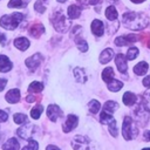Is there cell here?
<instances>
[{"label": "cell", "instance_id": "24", "mask_svg": "<svg viewBox=\"0 0 150 150\" xmlns=\"http://www.w3.org/2000/svg\"><path fill=\"white\" fill-rule=\"evenodd\" d=\"M117 15H118V13H117V11H116V8L114 6L107 7V9H105V16H107V19H109L110 21H114V20L117 19Z\"/></svg>", "mask_w": 150, "mask_h": 150}, {"label": "cell", "instance_id": "17", "mask_svg": "<svg viewBox=\"0 0 150 150\" xmlns=\"http://www.w3.org/2000/svg\"><path fill=\"white\" fill-rule=\"evenodd\" d=\"M74 75H75L76 81H77V82H80V83H86V82H87V80H88V76L86 75V73H84V69H83V68H80V67L75 68V69H74Z\"/></svg>", "mask_w": 150, "mask_h": 150}, {"label": "cell", "instance_id": "38", "mask_svg": "<svg viewBox=\"0 0 150 150\" xmlns=\"http://www.w3.org/2000/svg\"><path fill=\"white\" fill-rule=\"evenodd\" d=\"M7 118H8L7 112H5L4 110H0V123H1V122H6Z\"/></svg>", "mask_w": 150, "mask_h": 150}, {"label": "cell", "instance_id": "19", "mask_svg": "<svg viewBox=\"0 0 150 150\" xmlns=\"http://www.w3.org/2000/svg\"><path fill=\"white\" fill-rule=\"evenodd\" d=\"M19 148H20L19 142L15 138H9L6 143L2 144V149L4 150H19Z\"/></svg>", "mask_w": 150, "mask_h": 150}, {"label": "cell", "instance_id": "31", "mask_svg": "<svg viewBox=\"0 0 150 150\" xmlns=\"http://www.w3.org/2000/svg\"><path fill=\"white\" fill-rule=\"evenodd\" d=\"M143 107L145 110L150 111V89L146 90L143 95Z\"/></svg>", "mask_w": 150, "mask_h": 150}, {"label": "cell", "instance_id": "45", "mask_svg": "<svg viewBox=\"0 0 150 150\" xmlns=\"http://www.w3.org/2000/svg\"><path fill=\"white\" fill-rule=\"evenodd\" d=\"M132 2H135V4H141V2H143L144 0H131Z\"/></svg>", "mask_w": 150, "mask_h": 150}, {"label": "cell", "instance_id": "47", "mask_svg": "<svg viewBox=\"0 0 150 150\" xmlns=\"http://www.w3.org/2000/svg\"><path fill=\"white\" fill-rule=\"evenodd\" d=\"M77 1H81V2H83V1H87V2H89V0H77Z\"/></svg>", "mask_w": 150, "mask_h": 150}, {"label": "cell", "instance_id": "23", "mask_svg": "<svg viewBox=\"0 0 150 150\" xmlns=\"http://www.w3.org/2000/svg\"><path fill=\"white\" fill-rule=\"evenodd\" d=\"M43 89V84L41 82H38V81H34L29 84L28 87V91L29 93H34V94H38V93H41Z\"/></svg>", "mask_w": 150, "mask_h": 150}, {"label": "cell", "instance_id": "4", "mask_svg": "<svg viewBox=\"0 0 150 150\" xmlns=\"http://www.w3.org/2000/svg\"><path fill=\"white\" fill-rule=\"evenodd\" d=\"M122 131H123V137L127 141L132 139L134 137H136L138 135V130L136 128V125L134 124V121L131 120V117L125 116L124 121H123V125H122Z\"/></svg>", "mask_w": 150, "mask_h": 150}, {"label": "cell", "instance_id": "33", "mask_svg": "<svg viewBox=\"0 0 150 150\" xmlns=\"http://www.w3.org/2000/svg\"><path fill=\"white\" fill-rule=\"evenodd\" d=\"M38 149H39L38 142L34 141V139H32V138L28 139V145H26V146L22 148V150H38Z\"/></svg>", "mask_w": 150, "mask_h": 150}, {"label": "cell", "instance_id": "46", "mask_svg": "<svg viewBox=\"0 0 150 150\" xmlns=\"http://www.w3.org/2000/svg\"><path fill=\"white\" fill-rule=\"evenodd\" d=\"M57 1H59V2H66L67 0H57Z\"/></svg>", "mask_w": 150, "mask_h": 150}, {"label": "cell", "instance_id": "26", "mask_svg": "<svg viewBox=\"0 0 150 150\" xmlns=\"http://www.w3.org/2000/svg\"><path fill=\"white\" fill-rule=\"evenodd\" d=\"M117 108H118V104H117L116 102H114V101H108V102H105L104 105H103V110H104L105 112L111 114V115H112V112H114Z\"/></svg>", "mask_w": 150, "mask_h": 150}, {"label": "cell", "instance_id": "18", "mask_svg": "<svg viewBox=\"0 0 150 150\" xmlns=\"http://www.w3.org/2000/svg\"><path fill=\"white\" fill-rule=\"evenodd\" d=\"M148 63L145 62V61H141V62H138L135 67H134V73L136 74V75H144L145 73H146V70H148Z\"/></svg>", "mask_w": 150, "mask_h": 150}, {"label": "cell", "instance_id": "21", "mask_svg": "<svg viewBox=\"0 0 150 150\" xmlns=\"http://www.w3.org/2000/svg\"><path fill=\"white\" fill-rule=\"evenodd\" d=\"M122 100H123L125 105H132L136 102V95L132 94L131 91H125L123 97H122Z\"/></svg>", "mask_w": 150, "mask_h": 150}, {"label": "cell", "instance_id": "2", "mask_svg": "<svg viewBox=\"0 0 150 150\" xmlns=\"http://www.w3.org/2000/svg\"><path fill=\"white\" fill-rule=\"evenodd\" d=\"M23 20V15L21 13H12L9 15H4L1 19H0V26L6 28V29H15L18 28L19 23Z\"/></svg>", "mask_w": 150, "mask_h": 150}, {"label": "cell", "instance_id": "22", "mask_svg": "<svg viewBox=\"0 0 150 150\" xmlns=\"http://www.w3.org/2000/svg\"><path fill=\"white\" fill-rule=\"evenodd\" d=\"M81 14V11H80V7H77L76 5H70L68 7V16L69 19H77Z\"/></svg>", "mask_w": 150, "mask_h": 150}, {"label": "cell", "instance_id": "39", "mask_svg": "<svg viewBox=\"0 0 150 150\" xmlns=\"http://www.w3.org/2000/svg\"><path fill=\"white\" fill-rule=\"evenodd\" d=\"M26 101H27V102H29V103H33V102H35V101H36V97H35L33 94H30V95H28V96H27Z\"/></svg>", "mask_w": 150, "mask_h": 150}, {"label": "cell", "instance_id": "7", "mask_svg": "<svg viewBox=\"0 0 150 150\" xmlns=\"http://www.w3.org/2000/svg\"><path fill=\"white\" fill-rule=\"evenodd\" d=\"M47 116L52 122H56L60 116H62V111L59 105L56 104H49L47 108Z\"/></svg>", "mask_w": 150, "mask_h": 150}, {"label": "cell", "instance_id": "29", "mask_svg": "<svg viewBox=\"0 0 150 150\" xmlns=\"http://www.w3.org/2000/svg\"><path fill=\"white\" fill-rule=\"evenodd\" d=\"M75 42H76V45H77V48H79L81 52H87V50H88V43H87V41L83 40L82 38L77 36V38L75 39Z\"/></svg>", "mask_w": 150, "mask_h": 150}, {"label": "cell", "instance_id": "12", "mask_svg": "<svg viewBox=\"0 0 150 150\" xmlns=\"http://www.w3.org/2000/svg\"><path fill=\"white\" fill-rule=\"evenodd\" d=\"M19 100H20V90L19 89H11V90L7 91V94H6V101L8 103L14 104V103L19 102Z\"/></svg>", "mask_w": 150, "mask_h": 150}, {"label": "cell", "instance_id": "35", "mask_svg": "<svg viewBox=\"0 0 150 150\" xmlns=\"http://www.w3.org/2000/svg\"><path fill=\"white\" fill-rule=\"evenodd\" d=\"M115 43H116L118 47H123V46L128 45L129 42L127 41L125 36H118V38H116V39H115Z\"/></svg>", "mask_w": 150, "mask_h": 150}, {"label": "cell", "instance_id": "11", "mask_svg": "<svg viewBox=\"0 0 150 150\" xmlns=\"http://www.w3.org/2000/svg\"><path fill=\"white\" fill-rule=\"evenodd\" d=\"M91 32L94 35L96 36H101L103 35V32H104V26H103V22L101 20H94L91 22Z\"/></svg>", "mask_w": 150, "mask_h": 150}, {"label": "cell", "instance_id": "8", "mask_svg": "<svg viewBox=\"0 0 150 150\" xmlns=\"http://www.w3.org/2000/svg\"><path fill=\"white\" fill-rule=\"evenodd\" d=\"M77 123H79V118H77V116H75V115H69V116L67 117L66 122L63 123L62 129H63L64 132H69L70 130H73V129L77 125Z\"/></svg>", "mask_w": 150, "mask_h": 150}, {"label": "cell", "instance_id": "43", "mask_svg": "<svg viewBox=\"0 0 150 150\" xmlns=\"http://www.w3.org/2000/svg\"><path fill=\"white\" fill-rule=\"evenodd\" d=\"M143 137H144V139L145 141H150V130H146V131H144V134H143Z\"/></svg>", "mask_w": 150, "mask_h": 150}, {"label": "cell", "instance_id": "20", "mask_svg": "<svg viewBox=\"0 0 150 150\" xmlns=\"http://www.w3.org/2000/svg\"><path fill=\"white\" fill-rule=\"evenodd\" d=\"M112 77H114V70H112V68H111V67L104 68L103 71H102V80H103L105 83H109L111 80H114Z\"/></svg>", "mask_w": 150, "mask_h": 150}, {"label": "cell", "instance_id": "41", "mask_svg": "<svg viewBox=\"0 0 150 150\" xmlns=\"http://www.w3.org/2000/svg\"><path fill=\"white\" fill-rule=\"evenodd\" d=\"M143 84H144V87H150V75H148L143 80Z\"/></svg>", "mask_w": 150, "mask_h": 150}, {"label": "cell", "instance_id": "16", "mask_svg": "<svg viewBox=\"0 0 150 150\" xmlns=\"http://www.w3.org/2000/svg\"><path fill=\"white\" fill-rule=\"evenodd\" d=\"M13 43L20 50H26L29 47V40L26 39V38H16Z\"/></svg>", "mask_w": 150, "mask_h": 150}, {"label": "cell", "instance_id": "32", "mask_svg": "<svg viewBox=\"0 0 150 150\" xmlns=\"http://www.w3.org/2000/svg\"><path fill=\"white\" fill-rule=\"evenodd\" d=\"M13 120H14V122H15L16 124H22V123H26V122H27V116H26L25 114L18 112V114H15V115L13 116Z\"/></svg>", "mask_w": 150, "mask_h": 150}, {"label": "cell", "instance_id": "6", "mask_svg": "<svg viewBox=\"0 0 150 150\" xmlns=\"http://www.w3.org/2000/svg\"><path fill=\"white\" fill-rule=\"evenodd\" d=\"M41 61H42V55H41L40 53H36V54H34V55L27 57L26 61H25V63H26V66H27L30 70H35V69L40 66Z\"/></svg>", "mask_w": 150, "mask_h": 150}, {"label": "cell", "instance_id": "48", "mask_svg": "<svg viewBox=\"0 0 150 150\" xmlns=\"http://www.w3.org/2000/svg\"><path fill=\"white\" fill-rule=\"evenodd\" d=\"M142 150H150V148H145V149H142Z\"/></svg>", "mask_w": 150, "mask_h": 150}, {"label": "cell", "instance_id": "34", "mask_svg": "<svg viewBox=\"0 0 150 150\" xmlns=\"http://www.w3.org/2000/svg\"><path fill=\"white\" fill-rule=\"evenodd\" d=\"M138 55V49L136 47H130L128 49V53H127V59L128 60H134L135 57H137Z\"/></svg>", "mask_w": 150, "mask_h": 150}, {"label": "cell", "instance_id": "9", "mask_svg": "<svg viewBox=\"0 0 150 150\" xmlns=\"http://www.w3.org/2000/svg\"><path fill=\"white\" fill-rule=\"evenodd\" d=\"M35 129V127L33 124H26L21 128L18 129V135L21 137V138H25V139H29L30 136L33 135V130Z\"/></svg>", "mask_w": 150, "mask_h": 150}, {"label": "cell", "instance_id": "42", "mask_svg": "<svg viewBox=\"0 0 150 150\" xmlns=\"http://www.w3.org/2000/svg\"><path fill=\"white\" fill-rule=\"evenodd\" d=\"M6 42H7L6 36H5L4 34H0V43H1V46H5V45H6Z\"/></svg>", "mask_w": 150, "mask_h": 150}, {"label": "cell", "instance_id": "13", "mask_svg": "<svg viewBox=\"0 0 150 150\" xmlns=\"http://www.w3.org/2000/svg\"><path fill=\"white\" fill-rule=\"evenodd\" d=\"M12 67H13V64L9 61V59L5 55H0V71L1 73L9 71L12 69Z\"/></svg>", "mask_w": 150, "mask_h": 150}, {"label": "cell", "instance_id": "37", "mask_svg": "<svg viewBox=\"0 0 150 150\" xmlns=\"http://www.w3.org/2000/svg\"><path fill=\"white\" fill-rule=\"evenodd\" d=\"M9 8H15V7H22L23 4H22V0H9L8 5H7Z\"/></svg>", "mask_w": 150, "mask_h": 150}, {"label": "cell", "instance_id": "10", "mask_svg": "<svg viewBox=\"0 0 150 150\" xmlns=\"http://www.w3.org/2000/svg\"><path fill=\"white\" fill-rule=\"evenodd\" d=\"M115 63L117 66V69L120 73L125 74L128 70V64H127V59L123 54H117L115 57Z\"/></svg>", "mask_w": 150, "mask_h": 150}, {"label": "cell", "instance_id": "28", "mask_svg": "<svg viewBox=\"0 0 150 150\" xmlns=\"http://www.w3.org/2000/svg\"><path fill=\"white\" fill-rule=\"evenodd\" d=\"M88 108H89V111H90V112H93V114H97V112L100 111V109H101V104H100L98 101H96V100H91V101L89 102V104H88Z\"/></svg>", "mask_w": 150, "mask_h": 150}, {"label": "cell", "instance_id": "25", "mask_svg": "<svg viewBox=\"0 0 150 150\" xmlns=\"http://www.w3.org/2000/svg\"><path fill=\"white\" fill-rule=\"evenodd\" d=\"M107 87H108V89H109L110 91H118L120 89H122L123 83H122L121 81H117V80H111V81L107 84Z\"/></svg>", "mask_w": 150, "mask_h": 150}, {"label": "cell", "instance_id": "1", "mask_svg": "<svg viewBox=\"0 0 150 150\" xmlns=\"http://www.w3.org/2000/svg\"><path fill=\"white\" fill-rule=\"evenodd\" d=\"M122 22L125 27L134 30H141L148 26V16L144 13H136V12H127L123 14Z\"/></svg>", "mask_w": 150, "mask_h": 150}, {"label": "cell", "instance_id": "3", "mask_svg": "<svg viewBox=\"0 0 150 150\" xmlns=\"http://www.w3.org/2000/svg\"><path fill=\"white\" fill-rule=\"evenodd\" d=\"M54 28L57 30V32H61V33H64L68 30V28L70 27V20L66 19V16L62 14V12L60 11H56L54 12V14L52 15V19H50Z\"/></svg>", "mask_w": 150, "mask_h": 150}, {"label": "cell", "instance_id": "44", "mask_svg": "<svg viewBox=\"0 0 150 150\" xmlns=\"http://www.w3.org/2000/svg\"><path fill=\"white\" fill-rule=\"evenodd\" d=\"M46 150H60L56 145H48L47 148H46Z\"/></svg>", "mask_w": 150, "mask_h": 150}, {"label": "cell", "instance_id": "30", "mask_svg": "<svg viewBox=\"0 0 150 150\" xmlns=\"http://www.w3.org/2000/svg\"><path fill=\"white\" fill-rule=\"evenodd\" d=\"M108 128H109L110 134H111L114 137H116V136L118 135V129H117V124H116L115 118H112V120H111V121L108 123Z\"/></svg>", "mask_w": 150, "mask_h": 150}, {"label": "cell", "instance_id": "27", "mask_svg": "<svg viewBox=\"0 0 150 150\" xmlns=\"http://www.w3.org/2000/svg\"><path fill=\"white\" fill-rule=\"evenodd\" d=\"M42 111H43V107H42V104L38 103V104L32 109V111H30V116H32L34 120H38V118L41 116Z\"/></svg>", "mask_w": 150, "mask_h": 150}, {"label": "cell", "instance_id": "40", "mask_svg": "<svg viewBox=\"0 0 150 150\" xmlns=\"http://www.w3.org/2000/svg\"><path fill=\"white\" fill-rule=\"evenodd\" d=\"M6 83H7V80L5 79H0V91H2L6 87Z\"/></svg>", "mask_w": 150, "mask_h": 150}, {"label": "cell", "instance_id": "15", "mask_svg": "<svg viewBox=\"0 0 150 150\" xmlns=\"http://www.w3.org/2000/svg\"><path fill=\"white\" fill-rule=\"evenodd\" d=\"M112 56H114V50L111 48H107V49H104L100 54V62L103 63V64L104 63H108L112 59Z\"/></svg>", "mask_w": 150, "mask_h": 150}, {"label": "cell", "instance_id": "36", "mask_svg": "<svg viewBox=\"0 0 150 150\" xmlns=\"http://www.w3.org/2000/svg\"><path fill=\"white\" fill-rule=\"evenodd\" d=\"M34 8H35V11L39 12V13H43L45 9H46V7L42 5V1H41V0L35 1V4H34Z\"/></svg>", "mask_w": 150, "mask_h": 150}, {"label": "cell", "instance_id": "14", "mask_svg": "<svg viewBox=\"0 0 150 150\" xmlns=\"http://www.w3.org/2000/svg\"><path fill=\"white\" fill-rule=\"evenodd\" d=\"M29 34L32 35V36H34V38H39V36H41L43 33H45V27L41 25V23H35V25H33L30 28H29Z\"/></svg>", "mask_w": 150, "mask_h": 150}, {"label": "cell", "instance_id": "5", "mask_svg": "<svg viewBox=\"0 0 150 150\" xmlns=\"http://www.w3.org/2000/svg\"><path fill=\"white\" fill-rule=\"evenodd\" d=\"M71 145L74 148V150H94V145L90 142V139L86 136H75L73 138Z\"/></svg>", "mask_w": 150, "mask_h": 150}]
</instances>
